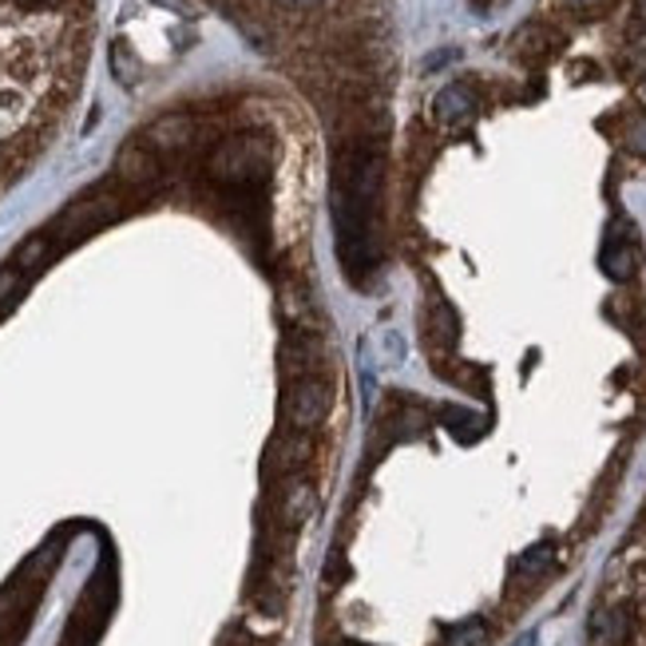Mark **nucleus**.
<instances>
[{
	"mask_svg": "<svg viewBox=\"0 0 646 646\" xmlns=\"http://www.w3.org/2000/svg\"><path fill=\"white\" fill-rule=\"evenodd\" d=\"M92 20L80 0H0V190L56 132L87 64Z\"/></svg>",
	"mask_w": 646,
	"mask_h": 646,
	"instance_id": "f257e3e1",
	"label": "nucleus"
},
{
	"mask_svg": "<svg viewBox=\"0 0 646 646\" xmlns=\"http://www.w3.org/2000/svg\"><path fill=\"white\" fill-rule=\"evenodd\" d=\"M638 262H643V250H638V235L627 227V235H618V227L607 235V242H603V254H600V267L607 278H615V282H627L631 274L638 270Z\"/></svg>",
	"mask_w": 646,
	"mask_h": 646,
	"instance_id": "f03ea898",
	"label": "nucleus"
},
{
	"mask_svg": "<svg viewBox=\"0 0 646 646\" xmlns=\"http://www.w3.org/2000/svg\"><path fill=\"white\" fill-rule=\"evenodd\" d=\"M433 112L445 127H460L476 115V92L468 84H448L445 92L433 100Z\"/></svg>",
	"mask_w": 646,
	"mask_h": 646,
	"instance_id": "7ed1b4c3",
	"label": "nucleus"
},
{
	"mask_svg": "<svg viewBox=\"0 0 646 646\" xmlns=\"http://www.w3.org/2000/svg\"><path fill=\"white\" fill-rule=\"evenodd\" d=\"M555 37L548 29H540V24H528V29L515 37V52H520L523 60H543L548 52H552Z\"/></svg>",
	"mask_w": 646,
	"mask_h": 646,
	"instance_id": "20e7f679",
	"label": "nucleus"
},
{
	"mask_svg": "<svg viewBox=\"0 0 646 646\" xmlns=\"http://www.w3.org/2000/svg\"><path fill=\"white\" fill-rule=\"evenodd\" d=\"M330 409V393L322 385H305L302 397H298V425H317Z\"/></svg>",
	"mask_w": 646,
	"mask_h": 646,
	"instance_id": "39448f33",
	"label": "nucleus"
},
{
	"mask_svg": "<svg viewBox=\"0 0 646 646\" xmlns=\"http://www.w3.org/2000/svg\"><path fill=\"white\" fill-rule=\"evenodd\" d=\"M623 143H627V152L638 155V159H646V115H635L627 127V135H623Z\"/></svg>",
	"mask_w": 646,
	"mask_h": 646,
	"instance_id": "423d86ee",
	"label": "nucleus"
},
{
	"mask_svg": "<svg viewBox=\"0 0 646 646\" xmlns=\"http://www.w3.org/2000/svg\"><path fill=\"white\" fill-rule=\"evenodd\" d=\"M560 4L567 12H575V17H595V12H600L607 0H560Z\"/></svg>",
	"mask_w": 646,
	"mask_h": 646,
	"instance_id": "0eeeda50",
	"label": "nucleus"
},
{
	"mask_svg": "<svg viewBox=\"0 0 646 646\" xmlns=\"http://www.w3.org/2000/svg\"><path fill=\"white\" fill-rule=\"evenodd\" d=\"M282 9H290V12H305V9H317L322 0H278Z\"/></svg>",
	"mask_w": 646,
	"mask_h": 646,
	"instance_id": "6e6552de",
	"label": "nucleus"
},
{
	"mask_svg": "<svg viewBox=\"0 0 646 646\" xmlns=\"http://www.w3.org/2000/svg\"><path fill=\"white\" fill-rule=\"evenodd\" d=\"M638 100L646 104V76H643V84H638Z\"/></svg>",
	"mask_w": 646,
	"mask_h": 646,
	"instance_id": "1a4fd4ad",
	"label": "nucleus"
},
{
	"mask_svg": "<svg viewBox=\"0 0 646 646\" xmlns=\"http://www.w3.org/2000/svg\"><path fill=\"white\" fill-rule=\"evenodd\" d=\"M638 17H643V20H646V0H638Z\"/></svg>",
	"mask_w": 646,
	"mask_h": 646,
	"instance_id": "9d476101",
	"label": "nucleus"
}]
</instances>
